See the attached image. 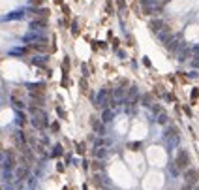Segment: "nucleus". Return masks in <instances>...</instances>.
Instances as JSON below:
<instances>
[{
  "mask_svg": "<svg viewBox=\"0 0 199 190\" xmlns=\"http://www.w3.org/2000/svg\"><path fill=\"white\" fill-rule=\"evenodd\" d=\"M4 177L6 179H11V171L15 168V154L11 151H6L4 153Z\"/></svg>",
  "mask_w": 199,
  "mask_h": 190,
  "instance_id": "f257e3e1",
  "label": "nucleus"
},
{
  "mask_svg": "<svg viewBox=\"0 0 199 190\" xmlns=\"http://www.w3.org/2000/svg\"><path fill=\"white\" fill-rule=\"evenodd\" d=\"M175 166H177L178 169H188L190 166V154L184 151V149H180L177 154V158H175Z\"/></svg>",
  "mask_w": 199,
  "mask_h": 190,
  "instance_id": "f03ea898",
  "label": "nucleus"
},
{
  "mask_svg": "<svg viewBox=\"0 0 199 190\" xmlns=\"http://www.w3.org/2000/svg\"><path fill=\"white\" fill-rule=\"evenodd\" d=\"M96 105L98 107H103V109H107L109 107V90H100L98 92V96H96Z\"/></svg>",
  "mask_w": 199,
  "mask_h": 190,
  "instance_id": "7ed1b4c3",
  "label": "nucleus"
},
{
  "mask_svg": "<svg viewBox=\"0 0 199 190\" xmlns=\"http://www.w3.org/2000/svg\"><path fill=\"white\" fill-rule=\"evenodd\" d=\"M167 51H171V53H177V51H180L184 45H180V38L178 36H175V38H171L169 42H167Z\"/></svg>",
  "mask_w": 199,
  "mask_h": 190,
  "instance_id": "20e7f679",
  "label": "nucleus"
},
{
  "mask_svg": "<svg viewBox=\"0 0 199 190\" xmlns=\"http://www.w3.org/2000/svg\"><path fill=\"white\" fill-rule=\"evenodd\" d=\"M197 171H196V169H192V168H188V169H186V171H184V179H186V183H188V184H196L197 183Z\"/></svg>",
  "mask_w": 199,
  "mask_h": 190,
  "instance_id": "39448f33",
  "label": "nucleus"
},
{
  "mask_svg": "<svg viewBox=\"0 0 199 190\" xmlns=\"http://www.w3.org/2000/svg\"><path fill=\"white\" fill-rule=\"evenodd\" d=\"M156 36H158V40H160V42L164 43V45H167V42H169V40L173 38V36H171V30L167 28V26H164V28H162L160 32L156 34Z\"/></svg>",
  "mask_w": 199,
  "mask_h": 190,
  "instance_id": "423d86ee",
  "label": "nucleus"
},
{
  "mask_svg": "<svg viewBox=\"0 0 199 190\" xmlns=\"http://www.w3.org/2000/svg\"><path fill=\"white\" fill-rule=\"evenodd\" d=\"M30 28L36 30V32H45V28H47V21H45V19H39V21H32V23H30Z\"/></svg>",
  "mask_w": 199,
  "mask_h": 190,
  "instance_id": "0eeeda50",
  "label": "nucleus"
},
{
  "mask_svg": "<svg viewBox=\"0 0 199 190\" xmlns=\"http://www.w3.org/2000/svg\"><path fill=\"white\" fill-rule=\"evenodd\" d=\"M149 26H150V30H152V32H156V34H158L162 28H164V23H162L160 19H154V21H150V23H149Z\"/></svg>",
  "mask_w": 199,
  "mask_h": 190,
  "instance_id": "6e6552de",
  "label": "nucleus"
},
{
  "mask_svg": "<svg viewBox=\"0 0 199 190\" xmlns=\"http://www.w3.org/2000/svg\"><path fill=\"white\" fill-rule=\"evenodd\" d=\"M190 53H192V49L184 45V47H182L180 51H178V60H180V62H184L186 58H188V55H190Z\"/></svg>",
  "mask_w": 199,
  "mask_h": 190,
  "instance_id": "1a4fd4ad",
  "label": "nucleus"
},
{
  "mask_svg": "<svg viewBox=\"0 0 199 190\" xmlns=\"http://www.w3.org/2000/svg\"><path fill=\"white\" fill-rule=\"evenodd\" d=\"M15 173H17V179L23 181L26 175H28V166H21V168H17V171H15Z\"/></svg>",
  "mask_w": 199,
  "mask_h": 190,
  "instance_id": "9d476101",
  "label": "nucleus"
},
{
  "mask_svg": "<svg viewBox=\"0 0 199 190\" xmlns=\"http://www.w3.org/2000/svg\"><path fill=\"white\" fill-rule=\"evenodd\" d=\"M102 121H103V122H111V121H113V111H111L109 107L103 109V113H102Z\"/></svg>",
  "mask_w": 199,
  "mask_h": 190,
  "instance_id": "9b49d317",
  "label": "nucleus"
},
{
  "mask_svg": "<svg viewBox=\"0 0 199 190\" xmlns=\"http://www.w3.org/2000/svg\"><path fill=\"white\" fill-rule=\"evenodd\" d=\"M105 154H107L105 149H102V147H96V149H94V156H96V158H105Z\"/></svg>",
  "mask_w": 199,
  "mask_h": 190,
  "instance_id": "f8f14e48",
  "label": "nucleus"
},
{
  "mask_svg": "<svg viewBox=\"0 0 199 190\" xmlns=\"http://www.w3.org/2000/svg\"><path fill=\"white\" fill-rule=\"evenodd\" d=\"M150 102H152V98H150V94H145V96L141 98V104L145 105V107H150V105H152Z\"/></svg>",
  "mask_w": 199,
  "mask_h": 190,
  "instance_id": "ddd939ff",
  "label": "nucleus"
},
{
  "mask_svg": "<svg viewBox=\"0 0 199 190\" xmlns=\"http://www.w3.org/2000/svg\"><path fill=\"white\" fill-rule=\"evenodd\" d=\"M62 153H64L62 145H55L53 147V156H62Z\"/></svg>",
  "mask_w": 199,
  "mask_h": 190,
  "instance_id": "4468645a",
  "label": "nucleus"
},
{
  "mask_svg": "<svg viewBox=\"0 0 199 190\" xmlns=\"http://www.w3.org/2000/svg\"><path fill=\"white\" fill-rule=\"evenodd\" d=\"M158 124H167V113L162 111L160 115H158Z\"/></svg>",
  "mask_w": 199,
  "mask_h": 190,
  "instance_id": "2eb2a0df",
  "label": "nucleus"
},
{
  "mask_svg": "<svg viewBox=\"0 0 199 190\" xmlns=\"http://www.w3.org/2000/svg\"><path fill=\"white\" fill-rule=\"evenodd\" d=\"M11 104H13L15 107H19V109H23V107H25V105H23V102L19 100V98H15V96H11Z\"/></svg>",
  "mask_w": 199,
  "mask_h": 190,
  "instance_id": "dca6fc26",
  "label": "nucleus"
},
{
  "mask_svg": "<svg viewBox=\"0 0 199 190\" xmlns=\"http://www.w3.org/2000/svg\"><path fill=\"white\" fill-rule=\"evenodd\" d=\"M23 17V13H21V11H15V13H10V15H8V17H6V21H11V19H21Z\"/></svg>",
  "mask_w": 199,
  "mask_h": 190,
  "instance_id": "f3484780",
  "label": "nucleus"
},
{
  "mask_svg": "<svg viewBox=\"0 0 199 190\" xmlns=\"http://www.w3.org/2000/svg\"><path fill=\"white\" fill-rule=\"evenodd\" d=\"M45 60H47V58H45V57H43V58H34V60H32V62H34V64H36V66H41V68H43V66H45Z\"/></svg>",
  "mask_w": 199,
  "mask_h": 190,
  "instance_id": "a211bd4d",
  "label": "nucleus"
},
{
  "mask_svg": "<svg viewBox=\"0 0 199 190\" xmlns=\"http://www.w3.org/2000/svg\"><path fill=\"white\" fill-rule=\"evenodd\" d=\"M113 96L117 98V100H118V98H124V89H117V90L113 92Z\"/></svg>",
  "mask_w": 199,
  "mask_h": 190,
  "instance_id": "6ab92c4d",
  "label": "nucleus"
},
{
  "mask_svg": "<svg viewBox=\"0 0 199 190\" xmlns=\"http://www.w3.org/2000/svg\"><path fill=\"white\" fill-rule=\"evenodd\" d=\"M17 124H19V126L25 124V115H23V113H19V115H17Z\"/></svg>",
  "mask_w": 199,
  "mask_h": 190,
  "instance_id": "aec40b11",
  "label": "nucleus"
},
{
  "mask_svg": "<svg viewBox=\"0 0 199 190\" xmlns=\"http://www.w3.org/2000/svg\"><path fill=\"white\" fill-rule=\"evenodd\" d=\"M150 107H152V111L156 113V115H160V113H162V107H160V105H156V104H154V105H150Z\"/></svg>",
  "mask_w": 199,
  "mask_h": 190,
  "instance_id": "412c9836",
  "label": "nucleus"
},
{
  "mask_svg": "<svg viewBox=\"0 0 199 190\" xmlns=\"http://www.w3.org/2000/svg\"><path fill=\"white\" fill-rule=\"evenodd\" d=\"M171 173H173V175H178V168H177V166H175V164H171Z\"/></svg>",
  "mask_w": 199,
  "mask_h": 190,
  "instance_id": "4be33fe9",
  "label": "nucleus"
},
{
  "mask_svg": "<svg viewBox=\"0 0 199 190\" xmlns=\"http://www.w3.org/2000/svg\"><path fill=\"white\" fill-rule=\"evenodd\" d=\"M128 147H130V149H141V143H137V141H135V143H130Z\"/></svg>",
  "mask_w": 199,
  "mask_h": 190,
  "instance_id": "5701e85b",
  "label": "nucleus"
},
{
  "mask_svg": "<svg viewBox=\"0 0 199 190\" xmlns=\"http://www.w3.org/2000/svg\"><path fill=\"white\" fill-rule=\"evenodd\" d=\"M192 66H193V68H197V66H199V57H196V58L192 60Z\"/></svg>",
  "mask_w": 199,
  "mask_h": 190,
  "instance_id": "b1692460",
  "label": "nucleus"
},
{
  "mask_svg": "<svg viewBox=\"0 0 199 190\" xmlns=\"http://www.w3.org/2000/svg\"><path fill=\"white\" fill-rule=\"evenodd\" d=\"M77 149H79V151H77L79 154H85V145H83V143H81V145H79V147H77Z\"/></svg>",
  "mask_w": 199,
  "mask_h": 190,
  "instance_id": "393cba45",
  "label": "nucleus"
},
{
  "mask_svg": "<svg viewBox=\"0 0 199 190\" xmlns=\"http://www.w3.org/2000/svg\"><path fill=\"white\" fill-rule=\"evenodd\" d=\"M180 190H192V184H188V183L182 184V188H180Z\"/></svg>",
  "mask_w": 199,
  "mask_h": 190,
  "instance_id": "a878e982",
  "label": "nucleus"
},
{
  "mask_svg": "<svg viewBox=\"0 0 199 190\" xmlns=\"http://www.w3.org/2000/svg\"><path fill=\"white\" fill-rule=\"evenodd\" d=\"M197 96H199V90H197V89H193V92H192V98H193V100H196Z\"/></svg>",
  "mask_w": 199,
  "mask_h": 190,
  "instance_id": "bb28decb",
  "label": "nucleus"
},
{
  "mask_svg": "<svg viewBox=\"0 0 199 190\" xmlns=\"http://www.w3.org/2000/svg\"><path fill=\"white\" fill-rule=\"evenodd\" d=\"M51 128H53V132H58V128H60V126H58V122H55V124L51 126Z\"/></svg>",
  "mask_w": 199,
  "mask_h": 190,
  "instance_id": "cd10ccee",
  "label": "nucleus"
},
{
  "mask_svg": "<svg viewBox=\"0 0 199 190\" xmlns=\"http://www.w3.org/2000/svg\"><path fill=\"white\" fill-rule=\"evenodd\" d=\"M94 168H96V169H102L103 164H102V162H96V164H94Z\"/></svg>",
  "mask_w": 199,
  "mask_h": 190,
  "instance_id": "c85d7f7f",
  "label": "nucleus"
},
{
  "mask_svg": "<svg viewBox=\"0 0 199 190\" xmlns=\"http://www.w3.org/2000/svg\"><path fill=\"white\" fill-rule=\"evenodd\" d=\"M117 4H118V8H124V0H117Z\"/></svg>",
  "mask_w": 199,
  "mask_h": 190,
  "instance_id": "c756f323",
  "label": "nucleus"
},
{
  "mask_svg": "<svg viewBox=\"0 0 199 190\" xmlns=\"http://www.w3.org/2000/svg\"><path fill=\"white\" fill-rule=\"evenodd\" d=\"M41 2H43V0H32V4H34V6H39Z\"/></svg>",
  "mask_w": 199,
  "mask_h": 190,
  "instance_id": "7c9ffc66",
  "label": "nucleus"
},
{
  "mask_svg": "<svg viewBox=\"0 0 199 190\" xmlns=\"http://www.w3.org/2000/svg\"><path fill=\"white\" fill-rule=\"evenodd\" d=\"M55 4H62V0H55Z\"/></svg>",
  "mask_w": 199,
  "mask_h": 190,
  "instance_id": "2f4dec72",
  "label": "nucleus"
},
{
  "mask_svg": "<svg viewBox=\"0 0 199 190\" xmlns=\"http://www.w3.org/2000/svg\"><path fill=\"white\" fill-rule=\"evenodd\" d=\"M196 190H199V188H196Z\"/></svg>",
  "mask_w": 199,
  "mask_h": 190,
  "instance_id": "473e14b6",
  "label": "nucleus"
}]
</instances>
